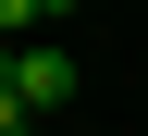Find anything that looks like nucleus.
<instances>
[{
  "label": "nucleus",
  "mask_w": 148,
  "mask_h": 136,
  "mask_svg": "<svg viewBox=\"0 0 148 136\" xmlns=\"http://www.w3.org/2000/svg\"><path fill=\"white\" fill-rule=\"evenodd\" d=\"M12 87H25L37 111H62V99H74V50H49V37H12Z\"/></svg>",
  "instance_id": "f257e3e1"
},
{
  "label": "nucleus",
  "mask_w": 148,
  "mask_h": 136,
  "mask_svg": "<svg viewBox=\"0 0 148 136\" xmlns=\"http://www.w3.org/2000/svg\"><path fill=\"white\" fill-rule=\"evenodd\" d=\"M25 25H49V0H0V37H25Z\"/></svg>",
  "instance_id": "f03ea898"
},
{
  "label": "nucleus",
  "mask_w": 148,
  "mask_h": 136,
  "mask_svg": "<svg viewBox=\"0 0 148 136\" xmlns=\"http://www.w3.org/2000/svg\"><path fill=\"white\" fill-rule=\"evenodd\" d=\"M49 12H74V0H49Z\"/></svg>",
  "instance_id": "7ed1b4c3"
}]
</instances>
